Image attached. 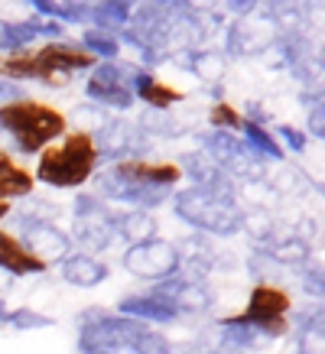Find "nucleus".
Wrapping results in <instances>:
<instances>
[{"instance_id":"obj_1","label":"nucleus","mask_w":325,"mask_h":354,"mask_svg":"<svg viewBox=\"0 0 325 354\" xmlns=\"http://www.w3.org/2000/svg\"><path fill=\"white\" fill-rule=\"evenodd\" d=\"M85 354H169V344L156 332L124 315H85L82 322Z\"/></svg>"},{"instance_id":"obj_2","label":"nucleus","mask_w":325,"mask_h":354,"mask_svg":"<svg viewBox=\"0 0 325 354\" xmlns=\"http://www.w3.org/2000/svg\"><path fill=\"white\" fill-rule=\"evenodd\" d=\"M98 166V143L91 140V133H68L65 143L49 147L39 156V183L55 185V189H75L91 176V169Z\"/></svg>"},{"instance_id":"obj_3","label":"nucleus","mask_w":325,"mask_h":354,"mask_svg":"<svg viewBox=\"0 0 325 354\" xmlns=\"http://www.w3.org/2000/svg\"><path fill=\"white\" fill-rule=\"evenodd\" d=\"M0 127L17 140L23 153H39L49 140L65 133V118L39 101H7L0 104Z\"/></svg>"},{"instance_id":"obj_4","label":"nucleus","mask_w":325,"mask_h":354,"mask_svg":"<svg viewBox=\"0 0 325 354\" xmlns=\"http://www.w3.org/2000/svg\"><path fill=\"white\" fill-rule=\"evenodd\" d=\"M91 65V53H82L75 46H65V43H53L39 49V53H20L10 55L0 62V72L17 78H43L49 85H62L68 82V72L75 68H88Z\"/></svg>"},{"instance_id":"obj_5","label":"nucleus","mask_w":325,"mask_h":354,"mask_svg":"<svg viewBox=\"0 0 325 354\" xmlns=\"http://www.w3.org/2000/svg\"><path fill=\"white\" fill-rule=\"evenodd\" d=\"M176 212L189 225L212 231V234H234L241 227V212L231 205V198L208 189H189L176 195Z\"/></svg>"},{"instance_id":"obj_6","label":"nucleus","mask_w":325,"mask_h":354,"mask_svg":"<svg viewBox=\"0 0 325 354\" xmlns=\"http://www.w3.org/2000/svg\"><path fill=\"white\" fill-rule=\"evenodd\" d=\"M290 312V296L277 286H254L244 315L225 319V325H244V328H260L263 335H283L286 332V315Z\"/></svg>"},{"instance_id":"obj_7","label":"nucleus","mask_w":325,"mask_h":354,"mask_svg":"<svg viewBox=\"0 0 325 354\" xmlns=\"http://www.w3.org/2000/svg\"><path fill=\"white\" fill-rule=\"evenodd\" d=\"M124 267L140 279H166L179 270V250L166 241L150 237L143 244H133L124 254Z\"/></svg>"},{"instance_id":"obj_8","label":"nucleus","mask_w":325,"mask_h":354,"mask_svg":"<svg viewBox=\"0 0 325 354\" xmlns=\"http://www.w3.org/2000/svg\"><path fill=\"white\" fill-rule=\"evenodd\" d=\"M118 176L130 179L133 185H143V189H160L166 192L173 183H179V166L173 162H147V160H124L114 166Z\"/></svg>"},{"instance_id":"obj_9","label":"nucleus","mask_w":325,"mask_h":354,"mask_svg":"<svg viewBox=\"0 0 325 354\" xmlns=\"http://www.w3.org/2000/svg\"><path fill=\"white\" fill-rule=\"evenodd\" d=\"M88 95L101 101V104H108V108H130V101H133L130 88L120 82V72L114 65H101L98 68L95 78L88 82Z\"/></svg>"},{"instance_id":"obj_10","label":"nucleus","mask_w":325,"mask_h":354,"mask_svg":"<svg viewBox=\"0 0 325 354\" xmlns=\"http://www.w3.org/2000/svg\"><path fill=\"white\" fill-rule=\"evenodd\" d=\"M120 312H124V319H140V322H169L176 319L179 312H176L173 302H166L160 292H150V296H130V299L120 302Z\"/></svg>"},{"instance_id":"obj_11","label":"nucleus","mask_w":325,"mask_h":354,"mask_svg":"<svg viewBox=\"0 0 325 354\" xmlns=\"http://www.w3.org/2000/svg\"><path fill=\"white\" fill-rule=\"evenodd\" d=\"M0 267L17 273V277H26V273H39V270H46V263L39 257H32L30 247L20 244L10 231H0Z\"/></svg>"},{"instance_id":"obj_12","label":"nucleus","mask_w":325,"mask_h":354,"mask_svg":"<svg viewBox=\"0 0 325 354\" xmlns=\"http://www.w3.org/2000/svg\"><path fill=\"white\" fill-rule=\"evenodd\" d=\"M62 277L65 283H72L78 290H91V286H98L101 279L108 277V267L101 260L88 257V254H75V257L62 260Z\"/></svg>"},{"instance_id":"obj_13","label":"nucleus","mask_w":325,"mask_h":354,"mask_svg":"<svg viewBox=\"0 0 325 354\" xmlns=\"http://www.w3.org/2000/svg\"><path fill=\"white\" fill-rule=\"evenodd\" d=\"M32 192V176L20 166H13L10 156L0 150V202L3 198H20Z\"/></svg>"},{"instance_id":"obj_14","label":"nucleus","mask_w":325,"mask_h":354,"mask_svg":"<svg viewBox=\"0 0 325 354\" xmlns=\"http://www.w3.org/2000/svg\"><path fill=\"white\" fill-rule=\"evenodd\" d=\"M32 244H36L32 257H39L43 263H49V260H65V247H68V241H65V234L53 231V227H46V225L32 227Z\"/></svg>"},{"instance_id":"obj_15","label":"nucleus","mask_w":325,"mask_h":354,"mask_svg":"<svg viewBox=\"0 0 325 354\" xmlns=\"http://www.w3.org/2000/svg\"><path fill=\"white\" fill-rule=\"evenodd\" d=\"M133 85H137V91H140L143 101H147V104H153V108H169L173 101H183V91L162 85V82H156V78L147 75V72H140Z\"/></svg>"},{"instance_id":"obj_16","label":"nucleus","mask_w":325,"mask_h":354,"mask_svg":"<svg viewBox=\"0 0 325 354\" xmlns=\"http://www.w3.org/2000/svg\"><path fill=\"white\" fill-rule=\"evenodd\" d=\"M241 127H244V137H248V143L260 153V156H273V160H277V156H283L280 143H277V140H273L267 130L260 127V124H250V120H248V124H241Z\"/></svg>"},{"instance_id":"obj_17","label":"nucleus","mask_w":325,"mask_h":354,"mask_svg":"<svg viewBox=\"0 0 325 354\" xmlns=\"http://www.w3.org/2000/svg\"><path fill=\"white\" fill-rule=\"evenodd\" d=\"M120 231L130 237V241H137V244H143V241H150L153 231H156V225H153L150 215H143V212H133V215H127L124 221H120Z\"/></svg>"},{"instance_id":"obj_18","label":"nucleus","mask_w":325,"mask_h":354,"mask_svg":"<svg viewBox=\"0 0 325 354\" xmlns=\"http://www.w3.org/2000/svg\"><path fill=\"white\" fill-rule=\"evenodd\" d=\"M7 322H13V328H20V332H30V328H49L53 319L39 315V312H30V309H17V312H10Z\"/></svg>"},{"instance_id":"obj_19","label":"nucleus","mask_w":325,"mask_h":354,"mask_svg":"<svg viewBox=\"0 0 325 354\" xmlns=\"http://www.w3.org/2000/svg\"><path fill=\"white\" fill-rule=\"evenodd\" d=\"M208 118H212V124H215V127H231V130L244 124V120H241V114L231 108V104H215Z\"/></svg>"},{"instance_id":"obj_20","label":"nucleus","mask_w":325,"mask_h":354,"mask_svg":"<svg viewBox=\"0 0 325 354\" xmlns=\"http://www.w3.org/2000/svg\"><path fill=\"white\" fill-rule=\"evenodd\" d=\"M85 43H88V49H91V53H98V55H118V43H114V39H108V36H101L98 30H88L85 32Z\"/></svg>"},{"instance_id":"obj_21","label":"nucleus","mask_w":325,"mask_h":354,"mask_svg":"<svg viewBox=\"0 0 325 354\" xmlns=\"http://www.w3.org/2000/svg\"><path fill=\"white\" fill-rule=\"evenodd\" d=\"M277 257H283L286 263H292V260H299V257H306V247L299 244V241H290V244H283V247H277L273 250Z\"/></svg>"},{"instance_id":"obj_22","label":"nucleus","mask_w":325,"mask_h":354,"mask_svg":"<svg viewBox=\"0 0 325 354\" xmlns=\"http://www.w3.org/2000/svg\"><path fill=\"white\" fill-rule=\"evenodd\" d=\"M280 133H283V137H286V143H290L292 150H303V143H306V140H303V133H296V130H292V127H280Z\"/></svg>"},{"instance_id":"obj_23","label":"nucleus","mask_w":325,"mask_h":354,"mask_svg":"<svg viewBox=\"0 0 325 354\" xmlns=\"http://www.w3.org/2000/svg\"><path fill=\"white\" fill-rule=\"evenodd\" d=\"M313 133H315V137H322V133H325V130H322V111H315V114H313Z\"/></svg>"},{"instance_id":"obj_24","label":"nucleus","mask_w":325,"mask_h":354,"mask_svg":"<svg viewBox=\"0 0 325 354\" xmlns=\"http://www.w3.org/2000/svg\"><path fill=\"white\" fill-rule=\"evenodd\" d=\"M7 319H10V312L3 309V302H0V322H7Z\"/></svg>"},{"instance_id":"obj_25","label":"nucleus","mask_w":325,"mask_h":354,"mask_svg":"<svg viewBox=\"0 0 325 354\" xmlns=\"http://www.w3.org/2000/svg\"><path fill=\"white\" fill-rule=\"evenodd\" d=\"M7 212H10V205H7V202H0V218H7Z\"/></svg>"}]
</instances>
